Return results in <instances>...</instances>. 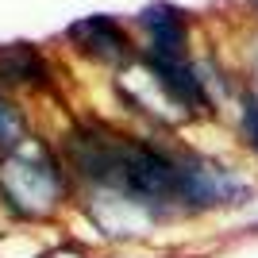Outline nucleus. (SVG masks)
<instances>
[{
  "label": "nucleus",
  "instance_id": "f257e3e1",
  "mask_svg": "<svg viewBox=\"0 0 258 258\" xmlns=\"http://www.w3.org/2000/svg\"><path fill=\"white\" fill-rule=\"evenodd\" d=\"M66 197H70V170L39 139L27 135L12 154L0 158V201L20 220H46L62 208Z\"/></svg>",
  "mask_w": 258,
  "mask_h": 258
},
{
  "label": "nucleus",
  "instance_id": "f03ea898",
  "mask_svg": "<svg viewBox=\"0 0 258 258\" xmlns=\"http://www.w3.org/2000/svg\"><path fill=\"white\" fill-rule=\"evenodd\" d=\"M177 177H181V216H216L239 212L258 201V185L243 170L224 166L201 151H177Z\"/></svg>",
  "mask_w": 258,
  "mask_h": 258
},
{
  "label": "nucleus",
  "instance_id": "7ed1b4c3",
  "mask_svg": "<svg viewBox=\"0 0 258 258\" xmlns=\"http://www.w3.org/2000/svg\"><path fill=\"white\" fill-rule=\"evenodd\" d=\"M89 193H93V201L85 205V212L97 224V231L108 239L139 243V239H151L162 224H170L158 208H151L147 201L123 193V189H89Z\"/></svg>",
  "mask_w": 258,
  "mask_h": 258
},
{
  "label": "nucleus",
  "instance_id": "20e7f679",
  "mask_svg": "<svg viewBox=\"0 0 258 258\" xmlns=\"http://www.w3.org/2000/svg\"><path fill=\"white\" fill-rule=\"evenodd\" d=\"M143 66L151 70V77L170 93L189 116H212V89L205 85V74L197 70L189 58H173V54H154L143 50Z\"/></svg>",
  "mask_w": 258,
  "mask_h": 258
},
{
  "label": "nucleus",
  "instance_id": "39448f33",
  "mask_svg": "<svg viewBox=\"0 0 258 258\" xmlns=\"http://www.w3.org/2000/svg\"><path fill=\"white\" fill-rule=\"evenodd\" d=\"M66 39L77 46V50L93 58V62H104V66H127L135 58V46H131L127 31L119 27L112 16H85L66 27Z\"/></svg>",
  "mask_w": 258,
  "mask_h": 258
},
{
  "label": "nucleus",
  "instance_id": "423d86ee",
  "mask_svg": "<svg viewBox=\"0 0 258 258\" xmlns=\"http://www.w3.org/2000/svg\"><path fill=\"white\" fill-rule=\"evenodd\" d=\"M139 27L147 31V50L189 58V20L173 4H147L139 12Z\"/></svg>",
  "mask_w": 258,
  "mask_h": 258
},
{
  "label": "nucleus",
  "instance_id": "0eeeda50",
  "mask_svg": "<svg viewBox=\"0 0 258 258\" xmlns=\"http://www.w3.org/2000/svg\"><path fill=\"white\" fill-rule=\"evenodd\" d=\"M46 77H50V70L35 46H0V85H46Z\"/></svg>",
  "mask_w": 258,
  "mask_h": 258
},
{
  "label": "nucleus",
  "instance_id": "6e6552de",
  "mask_svg": "<svg viewBox=\"0 0 258 258\" xmlns=\"http://www.w3.org/2000/svg\"><path fill=\"white\" fill-rule=\"evenodd\" d=\"M235 131H239V139H243V147H247V151L258 158V89H254V85L239 93Z\"/></svg>",
  "mask_w": 258,
  "mask_h": 258
},
{
  "label": "nucleus",
  "instance_id": "1a4fd4ad",
  "mask_svg": "<svg viewBox=\"0 0 258 258\" xmlns=\"http://www.w3.org/2000/svg\"><path fill=\"white\" fill-rule=\"evenodd\" d=\"M23 139H27V119H23L20 108H16L4 93H0V158H4V154H12Z\"/></svg>",
  "mask_w": 258,
  "mask_h": 258
},
{
  "label": "nucleus",
  "instance_id": "9d476101",
  "mask_svg": "<svg viewBox=\"0 0 258 258\" xmlns=\"http://www.w3.org/2000/svg\"><path fill=\"white\" fill-rule=\"evenodd\" d=\"M39 258H89V254H85L81 247H70V243H66V247H58V250H46V254H39Z\"/></svg>",
  "mask_w": 258,
  "mask_h": 258
},
{
  "label": "nucleus",
  "instance_id": "9b49d317",
  "mask_svg": "<svg viewBox=\"0 0 258 258\" xmlns=\"http://www.w3.org/2000/svg\"><path fill=\"white\" fill-rule=\"evenodd\" d=\"M254 74H258V58H254ZM254 89H258V85H254Z\"/></svg>",
  "mask_w": 258,
  "mask_h": 258
},
{
  "label": "nucleus",
  "instance_id": "f8f14e48",
  "mask_svg": "<svg viewBox=\"0 0 258 258\" xmlns=\"http://www.w3.org/2000/svg\"><path fill=\"white\" fill-rule=\"evenodd\" d=\"M162 258H170V254H162Z\"/></svg>",
  "mask_w": 258,
  "mask_h": 258
}]
</instances>
